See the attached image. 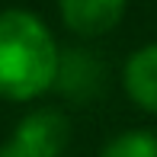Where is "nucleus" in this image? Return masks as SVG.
<instances>
[{
	"instance_id": "f257e3e1",
	"label": "nucleus",
	"mask_w": 157,
	"mask_h": 157,
	"mask_svg": "<svg viewBox=\"0 0 157 157\" xmlns=\"http://www.w3.org/2000/svg\"><path fill=\"white\" fill-rule=\"evenodd\" d=\"M58 45L48 26L29 10L0 13V96L32 99L58 80Z\"/></svg>"
},
{
	"instance_id": "f03ea898",
	"label": "nucleus",
	"mask_w": 157,
	"mask_h": 157,
	"mask_svg": "<svg viewBox=\"0 0 157 157\" xmlns=\"http://www.w3.org/2000/svg\"><path fill=\"white\" fill-rule=\"evenodd\" d=\"M71 141V125L61 112L39 109L16 125L0 147V157H61Z\"/></svg>"
},
{
	"instance_id": "7ed1b4c3",
	"label": "nucleus",
	"mask_w": 157,
	"mask_h": 157,
	"mask_svg": "<svg viewBox=\"0 0 157 157\" xmlns=\"http://www.w3.org/2000/svg\"><path fill=\"white\" fill-rule=\"evenodd\" d=\"M125 6L128 0H61V16L80 35H103L119 26Z\"/></svg>"
},
{
	"instance_id": "20e7f679",
	"label": "nucleus",
	"mask_w": 157,
	"mask_h": 157,
	"mask_svg": "<svg viewBox=\"0 0 157 157\" xmlns=\"http://www.w3.org/2000/svg\"><path fill=\"white\" fill-rule=\"evenodd\" d=\"M125 90L141 109L157 112V42L144 45L125 61Z\"/></svg>"
},
{
	"instance_id": "39448f33",
	"label": "nucleus",
	"mask_w": 157,
	"mask_h": 157,
	"mask_svg": "<svg viewBox=\"0 0 157 157\" xmlns=\"http://www.w3.org/2000/svg\"><path fill=\"white\" fill-rule=\"evenodd\" d=\"M93 67V61L87 58V55H67V58H61L58 64V80H61V87L67 90V96H80V99H87V96H93V90H96V80H99V71H90Z\"/></svg>"
},
{
	"instance_id": "423d86ee",
	"label": "nucleus",
	"mask_w": 157,
	"mask_h": 157,
	"mask_svg": "<svg viewBox=\"0 0 157 157\" xmlns=\"http://www.w3.org/2000/svg\"><path fill=\"white\" fill-rule=\"evenodd\" d=\"M99 157H157L154 132H122L103 147Z\"/></svg>"
}]
</instances>
